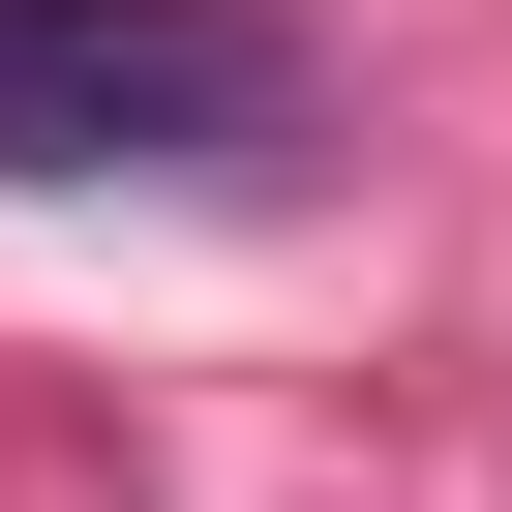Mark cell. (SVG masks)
<instances>
[{"label": "cell", "instance_id": "6da1fadb", "mask_svg": "<svg viewBox=\"0 0 512 512\" xmlns=\"http://www.w3.org/2000/svg\"><path fill=\"white\" fill-rule=\"evenodd\" d=\"M272 121H302L272 0H0V181H181Z\"/></svg>", "mask_w": 512, "mask_h": 512}]
</instances>
